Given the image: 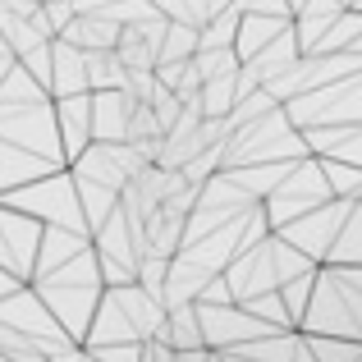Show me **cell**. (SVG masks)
Returning a JSON list of instances; mask_svg holds the SVG:
<instances>
[{"label": "cell", "instance_id": "f1b7e54d", "mask_svg": "<svg viewBox=\"0 0 362 362\" xmlns=\"http://www.w3.org/2000/svg\"><path fill=\"white\" fill-rule=\"evenodd\" d=\"M18 289H23V284H18V280H14L9 271H0V303H5L9 293H18Z\"/></svg>", "mask_w": 362, "mask_h": 362}, {"label": "cell", "instance_id": "52a82bcc", "mask_svg": "<svg viewBox=\"0 0 362 362\" xmlns=\"http://www.w3.org/2000/svg\"><path fill=\"white\" fill-rule=\"evenodd\" d=\"M330 202H335V193H330L326 175H321V160L312 156V160H303V165H293V175L284 179L262 206H266V221H271V234H280V230H289L293 221H303V216L321 211V206H330Z\"/></svg>", "mask_w": 362, "mask_h": 362}, {"label": "cell", "instance_id": "ffe728a7", "mask_svg": "<svg viewBox=\"0 0 362 362\" xmlns=\"http://www.w3.org/2000/svg\"><path fill=\"white\" fill-rule=\"evenodd\" d=\"M92 239H83V234H64V230H46L42 234V252H37V275L33 280H42V275L60 271V266H69L78 252H88Z\"/></svg>", "mask_w": 362, "mask_h": 362}, {"label": "cell", "instance_id": "484cf974", "mask_svg": "<svg viewBox=\"0 0 362 362\" xmlns=\"http://www.w3.org/2000/svg\"><path fill=\"white\" fill-rule=\"evenodd\" d=\"M308 349L317 362H358L362 358V344H349V339H312L308 335Z\"/></svg>", "mask_w": 362, "mask_h": 362}, {"label": "cell", "instance_id": "5bb4252c", "mask_svg": "<svg viewBox=\"0 0 362 362\" xmlns=\"http://www.w3.org/2000/svg\"><path fill=\"white\" fill-rule=\"evenodd\" d=\"M92 97L88 88V55L69 42H51V101Z\"/></svg>", "mask_w": 362, "mask_h": 362}, {"label": "cell", "instance_id": "83f0119b", "mask_svg": "<svg viewBox=\"0 0 362 362\" xmlns=\"http://www.w3.org/2000/svg\"><path fill=\"white\" fill-rule=\"evenodd\" d=\"M14 69H18V60H14V51L5 46V37H0V83H5V78H9Z\"/></svg>", "mask_w": 362, "mask_h": 362}, {"label": "cell", "instance_id": "cb8c5ba5", "mask_svg": "<svg viewBox=\"0 0 362 362\" xmlns=\"http://www.w3.org/2000/svg\"><path fill=\"white\" fill-rule=\"evenodd\" d=\"M330 266H362V202H354V216H349L344 234L330 252Z\"/></svg>", "mask_w": 362, "mask_h": 362}, {"label": "cell", "instance_id": "ac0fdd59", "mask_svg": "<svg viewBox=\"0 0 362 362\" xmlns=\"http://www.w3.org/2000/svg\"><path fill=\"white\" fill-rule=\"evenodd\" d=\"M46 175H60V170H55L51 160H42V156H28V151L0 142V197L18 193V188L37 184V179H46Z\"/></svg>", "mask_w": 362, "mask_h": 362}, {"label": "cell", "instance_id": "d6986e66", "mask_svg": "<svg viewBox=\"0 0 362 362\" xmlns=\"http://www.w3.org/2000/svg\"><path fill=\"white\" fill-rule=\"evenodd\" d=\"M160 344H170L175 354H206V335H202V317H197V303L193 308H175L165 312V326H160Z\"/></svg>", "mask_w": 362, "mask_h": 362}, {"label": "cell", "instance_id": "603a6c76", "mask_svg": "<svg viewBox=\"0 0 362 362\" xmlns=\"http://www.w3.org/2000/svg\"><path fill=\"white\" fill-rule=\"evenodd\" d=\"M312 293H317V271H312V275H298L293 284H284V289H280L284 312H289V326H293V330H303V321H308Z\"/></svg>", "mask_w": 362, "mask_h": 362}, {"label": "cell", "instance_id": "44dd1931", "mask_svg": "<svg viewBox=\"0 0 362 362\" xmlns=\"http://www.w3.org/2000/svg\"><path fill=\"white\" fill-rule=\"evenodd\" d=\"M88 88L97 92H129V69L119 64L115 51H92L88 55Z\"/></svg>", "mask_w": 362, "mask_h": 362}, {"label": "cell", "instance_id": "e0dca14e", "mask_svg": "<svg viewBox=\"0 0 362 362\" xmlns=\"http://www.w3.org/2000/svg\"><path fill=\"white\" fill-rule=\"evenodd\" d=\"M349 5H335V0H326V5H293V37H298V51L303 55H317V46L330 37V28L344 18Z\"/></svg>", "mask_w": 362, "mask_h": 362}, {"label": "cell", "instance_id": "8fae6325", "mask_svg": "<svg viewBox=\"0 0 362 362\" xmlns=\"http://www.w3.org/2000/svg\"><path fill=\"white\" fill-rule=\"evenodd\" d=\"M42 225L18 216L14 206L0 202V271H9L18 284H33L37 275V252H42Z\"/></svg>", "mask_w": 362, "mask_h": 362}, {"label": "cell", "instance_id": "d4e9b609", "mask_svg": "<svg viewBox=\"0 0 362 362\" xmlns=\"http://www.w3.org/2000/svg\"><path fill=\"white\" fill-rule=\"evenodd\" d=\"M239 18H243L239 5H225V14L202 33V51H234V42H239Z\"/></svg>", "mask_w": 362, "mask_h": 362}, {"label": "cell", "instance_id": "7a4b0ae2", "mask_svg": "<svg viewBox=\"0 0 362 362\" xmlns=\"http://www.w3.org/2000/svg\"><path fill=\"white\" fill-rule=\"evenodd\" d=\"M160 326H165V303L142 293L138 284H129V289H106L83 349H92V354H101V349H142L147 339L160 335Z\"/></svg>", "mask_w": 362, "mask_h": 362}, {"label": "cell", "instance_id": "277c9868", "mask_svg": "<svg viewBox=\"0 0 362 362\" xmlns=\"http://www.w3.org/2000/svg\"><path fill=\"white\" fill-rule=\"evenodd\" d=\"M312 160L308 138L293 129L289 110H271V115L243 124L230 142H225V170H247V165H303Z\"/></svg>", "mask_w": 362, "mask_h": 362}, {"label": "cell", "instance_id": "5b68a950", "mask_svg": "<svg viewBox=\"0 0 362 362\" xmlns=\"http://www.w3.org/2000/svg\"><path fill=\"white\" fill-rule=\"evenodd\" d=\"M312 271H321V266H312L308 257H298L280 234H271L262 247L243 252L239 262L225 271V280H230V289H234V303H252V298H266V293H280L284 284H293L298 275H312Z\"/></svg>", "mask_w": 362, "mask_h": 362}, {"label": "cell", "instance_id": "7c38bea8", "mask_svg": "<svg viewBox=\"0 0 362 362\" xmlns=\"http://www.w3.org/2000/svg\"><path fill=\"white\" fill-rule=\"evenodd\" d=\"M239 42H234V55L239 64H252L266 46H275L284 33L293 28V5H275V0H262V5H239Z\"/></svg>", "mask_w": 362, "mask_h": 362}, {"label": "cell", "instance_id": "4316f807", "mask_svg": "<svg viewBox=\"0 0 362 362\" xmlns=\"http://www.w3.org/2000/svg\"><path fill=\"white\" fill-rule=\"evenodd\" d=\"M142 362H175V349L160 344V339H147L142 344Z\"/></svg>", "mask_w": 362, "mask_h": 362}, {"label": "cell", "instance_id": "30bf717a", "mask_svg": "<svg viewBox=\"0 0 362 362\" xmlns=\"http://www.w3.org/2000/svg\"><path fill=\"white\" fill-rule=\"evenodd\" d=\"M197 317H202L206 354H239V349L257 344V339H266V335H284V330H271L266 321H257L239 303H230V308H206V303H197Z\"/></svg>", "mask_w": 362, "mask_h": 362}, {"label": "cell", "instance_id": "9a60e30c", "mask_svg": "<svg viewBox=\"0 0 362 362\" xmlns=\"http://www.w3.org/2000/svg\"><path fill=\"white\" fill-rule=\"evenodd\" d=\"M55 124H60V147L64 160H78L92 147V97H64L55 101Z\"/></svg>", "mask_w": 362, "mask_h": 362}, {"label": "cell", "instance_id": "8992f818", "mask_svg": "<svg viewBox=\"0 0 362 362\" xmlns=\"http://www.w3.org/2000/svg\"><path fill=\"white\" fill-rule=\"evenodd\" d=\"M0 202L14 206L18 216H28V221H37L42 230H64V234H83V239H92L88 216H83V202H78V184H74L69 170L37 179V184L0 197Z\"/></svg>", "mask_w": 362, "mask_h": 362}, {"label": "cell", "instance_id": "3957f363", "mask_svg": "<svg viewBox=\"0 0 362 362\" xmlns=\"http://www.w3.org/2000/svg\"><path fill=\"white\" fill-rule=\"evenodd\" d=\"M298 335L362 344V266H321L317 293H312L308 321Z\"/></svg>", "mask_w": 362, "mask_h": 362}, {"label": "cell", "instance_id": "4fadbf2b", "mask_svg": "<svg viewBox=\"0 0 362 362\" xmlns=\"http://www.w3.org/2000/svg\"><path fill=\"white\" fill-rule=\"evenodd\" d=\"M133 110H138V101L129 92H97L92 97V142H101V147L129 142Z\"/></svg>", "mask_w": 362, "mask_h": 362}, {"label": "cell", "instance_id": "6da1fadb", "mask_svg": "<svg viewBox=\"0 0 362 362\" xmlns=\"http://www.w3.org/2000/svg\"><path fill=\"white\" fill-rule=\"evenodd\" d=\"M33 289H37V298L46 303V312L60 321V330L83 349L92 321H97L101 298H106V280H101L97 252H92V247H88V252H78L69 266H60V271L33 280Z\"/></svg>", "mask_w": 362, "mask_h": 362}, {"label": "cell", "instance_id": "7402d4cb", "mask_svg": "<svg viewBox=\"0 0 362 362\" xmlns=\"http://www.w3.org/2000/svg\"><path fill=\"white\" fill-rule=\"evenodd\" d=\"M160 14H165V23H179V28H193V33H206V28L216 23V18L225 14V5H197V0H165L160 5Z\"/></svg>", "mask_w": 362, "mask_h": 362}, {"label": "cell", "instance_id": "9c48e42d", "mask_svg": "<svg viewBox=\"0 0 362 362\" xmlns=\"http://www.w3.org/2000/svg\"><path fill=\"white\" fill-rule=\"evenodd\" d=\"M349 216H354V202H330V206H321V211L293 221L289 230H280V239L289 243L298 257H308L312 266H330V252H335Z\"/></svg>", "mask_w": 362, "mask_h": 362}, {"label": "cell", "instance_id": "ba28073f", "mask_svg": "<svg viewBox=\"0 0 362 362\" xmlns=\"http://www.w3.org/2000/svg\"><path fill=\"white\" fill-rule=\"evenodd\" d=\"M0 326L14 330L18 339H28V344H33L37 354H46V358H60V354H69V349H78L60 330V321L46 312V303L37 298L33 284H23L18 293H9V298L0 303Z\"/></svg>", "mask_w": 362, "mask_h": 362}, {"label": "cell", "instance_id": "2e32d148", "mask_svg": "<svg viewBox=\"0 0 362 362\" xmlns=\"http://www.w3.org/2000/svg\"><path fill=\"white\" fill-rule=\"evenodd\" d=\"M211 280H216L211 271H202L197 262H188V257L179 252L175 262H170V275H165V312L202 303V293H206V284H211Z\"/></svg>", "mask_w": 362, "mask_h": 362}, {"label": "cell", "instance_id": "f546056e", "mask_svg": "<svg viewBox=\"0 0 362 362\" xmlns=\"http://www.w3.org/2000/svg\"><path fill=\"white\" fill-rule=\"evenodd\" d=\"M358 362H362V358H358Z\"/></svg>", "mask_w": 362, "mask_h": 362}]
</instances>
